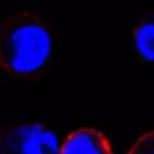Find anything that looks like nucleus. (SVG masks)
Wrapping results in <instances>:
<instances>
[{
	"label": "nucleus",
	"instance_id": "obj_1",
	"mask_svg": "<svg viewBox=\"0 0 154 154\" xmlns=\"http://www.w3.org/2000/svg\"><path fill=\"white\" fill-rule=\"evenodd\" d=\"M53 53V33L33 12L8 17L0 25V81L38 83L45 78Z\"/></svg>",
	"mask_w": 154,
	"mask_h": 154
},
{
	"label": "nucleus",
	"instance_id": "obj_2",
	"mask_svg": "<svg viewBox=\"0 0 154 154\" xmlns=\"http://www.w3.org/2000/svg\"><path fill=\"white\" fill-rule=\"evenodd\" d=\"M57 134L43 124H14L0 131V154H60Z\"/></svg>",
	"mask_w": 154,
	"mask_h": 154
},
{
	"label": "nucleus",
	"instance_id": "obj_3",
	"mask_svg": "<svg viewBox=\"0 0 154 154\" xmlns=\"http://www.w3.org/2000/svg\"><path fill=\"white\" fill-rule=\"evenodd\" d=\"M60 154H113L109 141L93 128H83L65 139Z\"/></svg>",
	"mask_w": 154,
	"mask_h": 154
},
{
	"label": "nucleus",
	"instance_id": "obj_4",
	"mask_svg": "<svg viewBox=\"0 0 154 154\" xmlns=\"http://www.w3.org/2000/svg\"><path fill=\"white\" fill-rule=\"evenodd\" d=\"M134 42L139 58L144 63L154 65V14L147 15L134 32Z\"/></svg>",
	"mask_w": 154,
	"mask_h": 154
},
{
	"label": "nucleus",
	"instance_id": "obj_5",
	"mask_svg": "<svg viewBox=\"0 0 154 154\" xmlns=\"http://www.w3.org/2000/svg\"><path fill=\"white\" fill-rule=\"evenodd\" d=\"M128 154H154V131L143 134L133 144Z\"/></svg>",
	"mask_w": 154,
	"mask_h": 154
}]
</instances>
